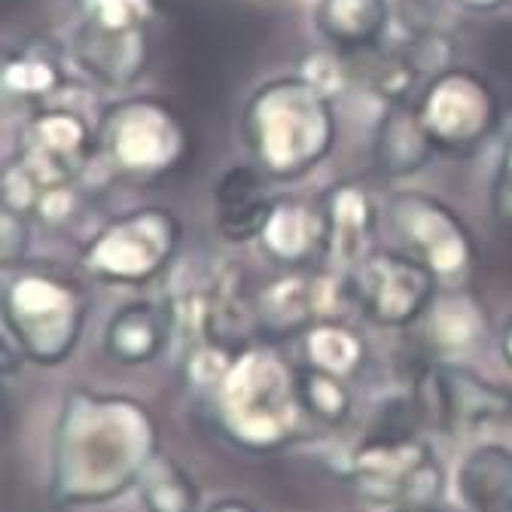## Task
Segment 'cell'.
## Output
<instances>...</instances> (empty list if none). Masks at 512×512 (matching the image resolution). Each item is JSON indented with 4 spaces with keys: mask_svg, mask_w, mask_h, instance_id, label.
<instances>
[{
    "mask_svg": "<svg viewBox=\"0 0 512 512\" xmlns=\"http://www.w3.org/2000/svg\"><path fill=\"white\" fill-rule=\"evenodd\" d=\"M296 77H302L314 92H320L330 101H336L351 86V68H348L345 55L336 49H311L299 61Z\"/></svg>",
    "mask_w": 512,
    "mask_h": 512,
    "instance_id": "26",
    "label": "cell"
},
{
    "mask_svg": "<svg viewBox=\"0 0 512 512\" xmlns=\"http://www.w3.org/2000/svg\"><path fill=\"white\" fill-rule=\"evenodd\" d=\"M348 284L363 317L384 330H409L439 290L418 260L384 247H375L366 256L348 275Z\"/></svg>",
    "mask_w": 512,
    "mask_h": 512,
    "instance_id": "12",
    "label": "cell"
},
{
    "mask_svg": "<svg viewBox=\"0 0 512 512\" xmlns=\"http://www.w3.org/2000/svg\"><path fill=\"white\" fill-rule=\"evenodd\" d=\"M296 391L305 415L320 427V433L348 424L354 409V394L345 378L296 363Z\"/></svg>",
    "mask_w": 512,
    "mask_h": 512,
    "instance_id": "25",
    "label": "cell"
},
{
    "mask_svg": "<svg viewBox=\"0 0 512 512\" xmlns=\"http://www.w3.org/2000/svg\"><path fill=\"white\" fill-rule=\"evenodd\" d=\"M421 4H427V0H403V10H409V7H421Z\"/></svg>",
    "mask_w": 512,
    "mask_h": 512,
    "instance_id": "35",
    "label": "cell"
},
{
    "mask_svg": "<svg viewBox=\"0 0 512 512\" xmlns=\"http://www.w3.org/2000/svg\"><path fill=\"white\" fill-rule=\"evenodd\" d=\"M171 345V314L159 302H128L104 327V351L122 366H144Z\"/></svg>",
    "mask_w": 512,
    "mask_h": 512,
    "instance_id": "20",
    "label": "cell"
},
{
    "mask_svg": "<svg viewBox=\"0 0 512 512\" xmlns=\"http://www.w3.org/2000/svg\"><path fill=\"white\" fill-rule=\"evenodd\" d=\"M68 89L64 49L46 37H31L0 52V101L10 107H46Z\"/></svg>",
    "mask_w": 512,
    "mask_h": 512,
    "instance_id": "17",
    "label": "cell"
},
{
    "mask_svg": "<svg viewBox=\"0 0 512 512\" xmlns=\"http://www.w3.org/2000/svg\"><path fill=\"white\" fill-rule=\"evenodd\" d=\"M260 250L278 269H314L327 256V220L320 199L278 196L260 232Z\"/></svg>",
    "mask_w": 512,
    "mask_h": 512,
    "instance_id": "16",
    "label": "cell"
},
{
    "mask_svg": "<svg viewBox=\"0 0 512 512\" xmlns=\"http://www.w3.org/2000/svg\"><path fill=\"white\" fill-rule=\"evenodd\" d=\"M162 0H77L71 58L104 89L135 86L153 52Z\"/></svg>",
    "mask_w": 512,
    "mask_h": 512,
    "instance_id": "6",
    "label": "cell"
},
{
    "mask_svg": "<svg viewBox=\"0 0 512 512\" xmlns=\"http://www.w3.org/2000/svg\"><path fill=\"white\" fill-rule=\"evenodd\" d=\"M500 354H503L506 366L512 369V317L506 320L503 330H500Z\"/></svg>",
    "mask_w": 512,
    "mask_h": 512,
    "instance_id": "33",
    "label": "cell"
},
{
    "mask_svg": "<svg viewBox=\"0 0 512 512\" xmlns=\"http://www.w3.org/2000/svg\"><path fill=\"white\" fill-rule=\"evenodd\" d=\"M351 488L375 506L436 503L445 494V467L418 436H369L345 470Z\"/></svg>",
    "mask_w": 512,
    "mask_h": 512,
    "instance_id": "9",
    "label": "cell"
},
{
    "mask_svg": "<svg viewBox=\"0 0 512 512\" xmlns=\"http://www.w3.org/2000/svg\"><path fill=\"white\" fill-rule=\"evenodd\" d=\"M250 162L272 183L299 180L324 162L339 138L333 101L302 77L287 74L263 83L241 113Z\"/></svg>",
    "mask_w": 512,
    "mask_h": 512,
    "instance_id": "3",
    "label": "cell"
},
{
    "mask_svg": "<svg viewBox=\"0 0 512 512\" xmlns=\"http://www.w3.org/2000/svg\"><path fill=\"white\" fill-rule=\"evenodd\" d=\"M452 4H458L470 13H494L500 7H509V0H452Z\"/></svg>",
    "mask_w": 512,
    "mask_h": 512,
    "instance_id": "31",
    "label": "cell"
},
{
    "mask_svg": "<svg viewBox=\"0 0 512 512\" xmlns=\"http://www.w3.org/2000/svg\"><path fill=\"white\" fill-rule=\"evenodd\" d=\"M348 305H354L348 275L330 266L281 269L253 293L256 336L275 345L299 339L317 320L345 317Z\"/></svg>",
    "mask_w": 512,
    "mask_h": 512,
    "instance_id": "11",
    "label": "cell"
},
{
    "mask_svg": "<svg viewBox=\"0 0 512 512\" xmlns=\"http://www.w3.org/2000/svg\"><path fill=\"white\" fill-rule=\"evenodd\" d=\"M296 342H299L296 363L330 372L345 381L360 378L363 369L369 366V342L345 317L317 320V324H311Z\"/></svg>",
    "mask_w": 512,
    "mask_h": 512,
    "instance_id": "22",
    "label": "cell"
},
{
    "mask_svg": "<svg viewBox=\"0 0 512 512\" xmlns=\"http://www.w3.org/2000/svg\"><path fill=\"white\" fill-rule=\"evenodd\" d=\"M208 400L217 430L250 455H275L320 436L299 403L296 363L275 342L244 345Z\"/></svg>",
    "mask_w": 512,
    "mask_h": 512,
    "instance_id": "2",
    "label": "cell"
},
{
    "mask_svg": "<svg viewBox=\"0 0 512 512\" xmlns=\"http://www.w3.org/2000/svg\"><path fill=\"white\" fill-rule=\"evenodd\" d=\"M433 156L436 150L418 119L415 101L384 104L381 119L375 125V138H372L375 168L391 180H406L424 171Z\"/></svg>",
    "mask_w": 512,
    "mask_h": 512,
    "instance_id": "19",
    "label": "cell"
},
{
    "mask_svg": "<svg viewBox=\"0 0 512 512\" xmlns=\"http://www.w3.org/2000/svg\"><path fill=\"white\" fill-rule=\"evenodd\" d=\"M272 180L250 165H232L214 186V220L226 241L247 244L256 241L275 205Z\"/></svg>",
    "mask_w": 512,
    "mask_h": 512,
    "instance_id": "18",
    "label": "cell"
},
{
    "mask_svg": "<svg viewBox=\"0 0 512 512\" xmlns=\"http://www.w3.org/2000/svg\"><path fill=\"white\" fill-rule=\"evenodd\" d=\"M488 205H491V217L497 220V226L512 229V138L506 141V147L500 153V162H497V171L491 180Z\"/></svg>",
    "mask_w": 512,
    "mask_h": 512,
    "instance_id": "28",
    "label": "cell"
},
{
    "mask_svg": "<svg viewBox=\"0 0 512 512\" xmlns=\"http://www.w3.org/2000/svg\"><path fill=\"white\" fill-rule=\"evenodd\" d=\"M144 512H199V485L171 455L159 452L138 479Z\"/></svg>",
    "mask_w": 512,
    "mask_h": 512,
    "instance_id": "24",
    "label": "cell"
},
{
    "mask_svg": "<svg viewBox=\"0 0 512 512\" xmlns=\"http://www.w3.org/2000/svg\"><path fill=\"white\" fill-rule=\"evenodd\" d=\"M159 452V424L141 400L71 391L55 421L49 497L55 506L113 503L138 488Z\"/></svg>",
    "mask_w": 512,
    "mask_h": 512,
    "instance_id": "1",
    "label": "cell"
},
{
    "mask_svg": "<svg viewBox=\"0 0 512 512\" xmlns=\"http://www.w3.org/2000/svg\"><path fill=\"white\" fill-rule=\"evenodd\" d=\"M25 363V354L19 351V345L13 339H4L0 336V378L7 375H16Z\"/></svg>",
    "mask_w": 512,
    "mask_h": 512,
    "instance_id": "29",
    "label": "cell"
},
{
    "mask_svg": "<svg viewBox=\"0 0 512 512\" xmlns=\"http://www.w3.org/2000/svg\"><path fill=\"white\" fill-rule=\"evenodd\" d=\"M7 424H10V406H7V394L0 388V439L7 433Z\"/></svg>",
    "mask_w": 512,
    "mask_h": 512,
    "instance_id": "34",
    "label": "cell"
},
{
    "mask_svg": "<svg viewBox=\"0 0 512 512\" xmlns=\"http://www.w3.org/2000/svg\"><path fill=\"white\" fill-rule=\"evenodd\" d=\"M183 226L168 208H138L107 220L80 250L89 278L113 287H144L168 272L180 250Z\"/></svg>",
    "mask_w": 512,
    "mask_h": 512,
    "instance_id": "7",
    "label": "cell"
},
{
    "mask_svg": "<svg viewBox=\"0 0 512 512\" xmlns=\"http://www.w3.org/2000/svg\"><path fill=\"white\" fill-rule=\"evenodd\" d=\"M92 299L83 281L55 263H22L0 293V317L25 360L64 363L86 327Z\"/></svg>",
    "mask_w": 512,
    "mask_h": 512,
    "instance_id": "5",
    "label": "cell"
},
{
    "mask_svg": "<svg viewBox=\"0 0 512 512\" xmlns=\"http://www.w3.org/2000/svg\"><path fill=\"white\" fill-rule=\"evenodd\" d=\"M418 119L436 153L470 156L503 122V104L491 80L473 68H445L415 98Z\"/></svg>",
    "mask_w": 512,
    "mask_h": 512,
    "instance_id": "8",
    "label": "cell"
},
{
    "mask_svg": "<svg viewBox=\"0 0 512 512\" xmlns=\"http://www.w3.org/2000/svg\"><path fill=\"white\" fill-rule=\"evenodd\" d=\"M320 208H324L327 220L324 266L351 275L375 250L378 208L372 192L363 180H342L320 196Z\"/></svg>",
    "mask_w": 512,
    "mask_h": 512,
    "instance_id": "15",
    "label": "cell"
},
{
    "mask_svg": "<svg viewBox=\"0 0 512 512\" xmlns=\"http://www.w3.org/2000/svg\"><path fill=\"white\" fill-rule=\"evenodd\" d=\"M509 7H512V0H509Z\"/></svg>",
    "mask_w": 512,
    "mask_h": 512,
    "instance_id": "36",
    "label": "cell"
},
{
    "mask_svg": "<svg viewBox=\"0 0 512 512\" xmlns=\"http://www.w3.org/2000/svg\"><path fill=\"white\" fill-rule=\"evenodd\" d=\"M317 34L330 49L351 55L384 43L391 28V0H317Z\"/></svg>",
    "mask_w": 512,
    "mask_h": 512,
    "instance_id": "21",
    "label": "cell"
},
{
    "mask_svg": "<svg viewBox=\"0 0 512 512\" xmlns=\"http://www.w3.org/2000/svg\"><path fill=\"white\" fill-rule=\"evenodd\" d=\"M488 330V311L467 287L436 290L424 314L409 327V339L418 354V369L430 363H455V357L479 351L488 339Z\"/></svg>",
    "mask_w": 512,
    "mask_h": 512,
    "instance_id": "14",
    "label": "cell"
},
{
    "mask_svg": "<svg viewBox=\"0 0 512 512\" xmlns=\"http://www.w3.org/2000/svg\"><path fill=\"white\" fill-rule=\"evenodd\" d=\"M421 384L430 391L424 409L448 433H473L512 421V391L464 363H430L421 369Z\"/></svg>",
    "mask_w": 512,
    "mask_h": 512,
    "instance_id": "13",
    "label": "cell"
},
{
    "mask_svg": "<svg viewBox=\"0 0 512 512\" xmlns=\"http://www.w3.org/2000/svg\"><path fill=\"white\" fill-rule=\"evenodd\" d=\"M205 512H260L256 509L250 500H244V497H223V500H217V503H211Z\"/></svg>",
    "mask_w": 512,
    "mask_h": 512,
    "instance_id": "30",
    "label": "cell"
},
{
    "mask_svg": "<svg viewBox=\"0 0 512 512\" xmlns=\"http://www.w3.org/2000/svg\"><path fill=\"white\" fill-rule=\"evenodd\" d=\"M28 253V217L0 202V269H16Z\"/></svg>",
    "mask_w": 512,
    "mask_h": 512,
    "instance_id": "27",
    "label": "cell"
},
{
    "mask_svg": "<svg viewBox=\"0 0 512 512\" xmlns=\"http://www.w3.org/2000/svg\"><path fill=\"white\" fill-rule=\"evenodd\" d=\"M458 494L470 512H512V448L491 442L467 455Z\"/></svg>",
    "mask_w": 512,
    "mask_h": 512,
    "instance_id": "23",
    "label": "cell"
},
{
    "mask_svg": "<svg viewBox=\"0 0 512 512\" xmlns=\"http://www.w3.org/2000/svg\"><path fill=\"white\" fill-rule=\"evenodd\" d=\"M400 250L418 260L439 290H461L476 272V238L445 202L427 192H397L388 205Z\"/></svg>",
    "mask_w": 512,
    "mask_h": 512,
    "instance_id": "10",
    "label": "cell"
},
{
    "mask_svg": "<svg viewBox=\"0 0 512 512\" xmlns=\"http://www.w3.org/2000/svg\"><path fill=\"white\" fill-rule=\"evenodd\" d=\"M391 512H458V509H452V506H445L442 500H436V503H406V506H394Z\"/></svg>",
    "mask_w": 512,
    "mask_h": 512,
    "instance_id": "32",
    "label": "cell"
},
{
    "mask_svg": "<svg viewBox=\"0 0 512 512\" xmlns=\"http://www.w3.org/2000/svg\"><path fill=\"white\" fill-rule=\"evenodd\" d=\"M192 159V132L183 113L156 95L119 98L95 122V165L113 180L159 183Z\"/></svg>",
    "mask_w": 512,
    "mask_h": 512,
    "instance_id": "4",
    "label": "cell"
}]
</instances>
